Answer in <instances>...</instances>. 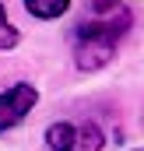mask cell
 <instances>
[{"label": "cell", "mask_w": 144, "mask_h": 151, "mask_svg": "<svg viewBox=\"0 0 144 151\" xmlns=\"http://www.w3.org/2000/svg\"><path fill=\"white\" fill-rule=\"evenodd\" d=\"M130 28V11H116L109 18H95V21H81L74 32V63L77 70H102L109 60L116 56L120 39Z\"/></svg>", "instance_id": "6da1fadb"}, {"label": "cell", "mask_w": 144, "mask_h": 151, "mask_svg": "<svg viewBox=\"0 0 144 151\" xmlns=\"http://www.w3.org/2000/svg\"><path fill=\"white\" fill-rule=\"evenodd\" d=\"M39 102V91L32 84H14L7 91H0V134L18 127L25 116L32 113V106Z\"/></svg>", "instance_id": "7a4b0ae2"}, {"label": "cell", "mask_w": 144, "mask_h": 151, "mask_svg": "<svg viewBox=\"0 0 144 151\" xmlns=\"http://www.w3.org/2000/svg\"><path fill=\"white\" fill-rule=\"evenodd\" d=\"M49 151H77V127L74 123H53L46 130Z\"/></svg>", "instance_id": "3957f363"}, {"label": "cell", "mask_w": 144, "mask_h": 151, "mask_svg": "<svg viewBox=\"0 0 144 151\" xmlns=\"http://www.w3.org/2000/svg\"><path fill=\"white\" fill-rule=\"evenodd\" d=\"M25 7H28V14L49 21V18H60V14L71 7V0H25Z\"/></svg>", "instance_id": "277c9868"}, {"label": "cell", "mask_w": 144, "mask_h": 151, "mask_svg": "<svg viewBox=\"0 0 144 151\" xmlns=\"http://www.w3.org/2000/svg\"><path fill=\"white\" fill-rule=\"evenodd\" d=\"M102 144H106V137H102V130L95 123L77 127V151H102Z\"/></svg>", "instance_id": "5b68a950"}, {"label": "cell", "mask_w": 144, "mask_h": 151, "mask_svg": "<svg viewBox=\"0 0 144 151\" xmlns=\"http://www.w3.org/2000/svg\"><path fill=\"white\" fill-rule=\"evenodd\" d=\"M18 28L7 21V11H4V4H0V49H14L18 46Z\"/></svg>", "instance_id": "8992f818"}, {"label": "cell", "mask_w": 144, "mask_h": 151, "mask_svg": "<svg viewBox=\"0 0 144 151\" xmlns=\"http://www.w3.org/2000/svg\"><path fill=\"white\" fill-rule=\"evenodd\" d=\"M88 7H91L99 18H109V14L123 11V0H88Z\"/></svg>", "instance_id": "52a82bcc"}]
</instances>
